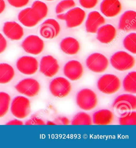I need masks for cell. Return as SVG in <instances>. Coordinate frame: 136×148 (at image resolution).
Returning <instances> with one entry per match:
<instances>
[{
	"mask_svg": "<svg viewBox=\"0 0 136 148\" xmlns=\"http://www.w3.org/2000/svg\"><path fill=\"white\" fill-rule=\"evenodd\" d=\"M8 1L13 7L20 8L27 5L29 0H8Z\"/></svg>",
	"mask_w": 136,
	"mask_h": 148,
	"instance_id": "1f68e13d",
	"label": "cell"
},
{
	"mask_svg": "<svg viewBox=\"0 0 136 148\" xmlns=\"http://www.w3.org/2000/svg\"><path fill=\"white\" fill-rule=\"evenodd\" d=\"M7 47V40L1 33H0V54L5 51Z\"/></svg>",
	"mask_w": 136,
	"mask_h": 148,
	"instance_id": "e575fe53",
	"label": "cell"
},
{
	"mask_svg": "<svg viewBox=\"0 0 136 148\" xmlns=\"http://www.w3.org/2000/svg\"><path fill=\"white\" fill-rule=\"evenodd\" d=\"M107 58L100 53L91 54L86 60V64L88 69L95 73H102L105 71L109 66Z\"/></svg>",
	"mask_w": 136,
	"mask_h": 148,
	"instance_id": "8992f818",
	"label": "cell"
},
{
	"mask_svg": "<svg viewBox=\"0 0 136 148\" xmlns=\"http://www.w3.org/2000/svg\"><path fill=\"white\" fill-rule=\"evenodd\" d=\"M110 62L115 69L124 71L133 68L135 65V60L134 57L127 52L119 51L112 55Z\"/></svg>",
	"mask_w": 136,
	"mask_h": 148,
	"instance_id": "6da1fadb",
	"label": "cell"
},
{
	"mask_svg": "<svg viewBox=\"0 0 136 148\" xmlns=\"http://www.w3.org/2000/svg\"><path fill=\"white\" fill-rule=\"evenodd\" d=\"M71 84L66 78L58 77L51 81L49 90L53 96L59 98L66 97L71 91Z\"/></svg>",
	"mask_w": 136,
	"mask_h": 148,
	"instance_id": "5b68a950",
	"label": "cell"
},
{
	"mask_svg": "<svg viewBox=\"0 0 136 148\" xmlns=\"http://www.w3.org/2000/svg\"><path fill=\"white\" fill-rule=\"evenodd\" d=\"M97 39L103 44H109L114 40L117 35L116 28L111 24L101 26L97 32Z\"/></svg>",
	"mask_w": 136,
	"mask_h": 148,
	"instance_id": "d6986e66",
	"label": "cell"
},
{
	"mask_svg": "<svg viewBox=\"0 0 136 148\" xmlns=\"http://www.w3.org/2000/svg\"><path fill=\"white\" fill-rule=\"evenodd\" d=\"M26 125H45V123L41 119L34 117L26 121Z\"/></svg>",
	"mask_w": 136,
	"mask_h": 148,
	"instance_id": "d6a6232c",
	"label": "cell"
},
{
	"mask_svg": "<svg viewBox=\"0 0 136 148\" xmlns=\"http://www.w3.org/2000/svg\"><path fill=\"white\" fill-rule=\"evenodd\" d=\"M124 48L132 53L136 54V33H131L126 35L123 40Z\"/></svg>",
	"mask_w": 136,
	"mask_h": 148,
	"instance_id": "4316f807",
	"label": "cell"
},
{
	"mask_svg": "<svg viewBox=\"0 0 136 148\" xmlns=\"http://www.w3.org/2000/svg\"><path fill=\"white\" fill-rule=\"evenodd\" d=\"M123 88L124 90L129 93H136V72H131L129 73L123 81Z\"/></svg>",
	"mask_w": 136,
	"mask_h": 148,
	"instance_id": "cb8c5ba5",
	"label": "cell"
},
{
	"mask_svg": "<svg viewBox=\"0 0 136 148\" xmlns=\"http://www.w3.org/2000/svg\"><path fill=\"white\" fill-rule=\"evenodd\" d=\"M10 110L12 115L16 118L20 119L25 118L31 112L30 100L21 96L16 97L11 103Z\"/></svg>",
	"mask_w": 136,
	"mask_h": 148,
	"instance_id": "277c9868",
	"label": "cell"
},
{
	"mask_svg": "<svg viewBox=\"0 0 136 148\" xmlns=\"http://www.w3.org/2000/svg\"><path fill=\"white\" fill-rule=\"evenodd\" d=\"M15 88L20 94L33 97L40 92V85L36 79L27 78L20 81L15 86Z\"/></svg>",
	"mask_w": 136,
	"mask_h": 148,
	"instance_id": "52a82bcc",
	"label": "cell"
},
{
	"mask_svg": "<svg viewBox=\"0 0 136 148\" xmlns=\"http://www.w3.org/2000/svg\"><path fill=\"white\" fill-rule=\"evenodd\" d=\"M56 125H68L70 121L66 117H59L56 119L54 122Z\"/></svg>",
	"mask_w": 136,
	"mask_h": 148,
	"instance_id": "836d02e7",
	"label": "cell"
},
{
	"mask_svg": "<svg viewBox=\"0 0 136 148\" xmlns=\"http://www.w3.org/2000/svg\"><path fill=\"white\" fill-rule=\"evenodd\" d=\"M105 23V18L99 12L92 11L88 14L86 21V31L88 33H96L99 27Z\"/></svg>",
	"mask_w": 136,
	"mask_h": 148,
	"instance_id": "e0dca14e",
	"label": "cell"
},
{
	"mask_svg": "<svg viewBox=\"0 0 136 148\" xmlns=\"http://www.w3.org/2000/svg\"><path fill=\"white\" fill-rule=\"evenodd\" d=\"M73 125H91L92 121L90 116L84 112H80L77 114L71 121Z\"/></svg>",
	"mask_w": 136,
	"mask_h": 148,
	"instance_id": "d4e9b609",
	"label": "cell"
},
{
	"mask_svg": "<svg viewBox=\"0 0 136 148\" xmlns=\"http://www.w3.org/2000/svg\"><path fill=\"white\" fill-rule=\"evenodd\" d=\"M3 32L11 40H19L24 35L22 27L15 21H8L4 23Z\"/></svg>",
	"mask_w": 136,
	"mask_h": 148,
	"instance_id": "ffe728a7",
	"label": "cell"
},
{
	"mask_svg": "<svg viewBox=\"0 0 136 148\" xmlns=\"http://www.w3.org/2000/svg\"><path fill=\"white\" fill-rule=\"evenodd\" d=\"M5 8V3L4 0H0V14L3 12Z\"/></svg>",
	"mask_w": 136,
	"mask_h": 148,
	"instance_id": "8d00e7d4",
	"label": "cell"
},
{
	"mask_svg": "<svg viewBox=\"0 0 136 148\" xmlns=\"http://www.w3.org/2000/svg\"><path fill=\"white\" fill-rule=\"evenodd\" d=\"M7 125H23V123L21 121L19 120L14 119L13 120L10 121L9 122L6 124Z\"/></svg>",
	"mask_w": 136,
	"mask_h": 148,
	"instance_id": "d590c367",
	"label": "cell"
},
{
	"mask_svg": "<svg viewBox=\"0 0 136 148\" xmlns=\"http://www.w3.org/2000/svg\"><path fill=\"white\" fill-rule=\"evenodd\" d=\"M121 86V82L117 76L113 74L104 75L98 80L97 87L104 94H113L117 92Z\"/></svg>",
	"mask_w": 136,
	"mask_h": 148,
	"instance_id": "7a4b0ae2",
	"label": "cell"
},
{
	"mask_svg": "<svg viewBox=\"0 0 136 148\" xmlns=\"http://www.w3.org/2000/svg\"><path fill=\"white\" fill-rule=\"evenodd\" d=\"M100 7L102 13L109 18L118 15L122 9V6L119 0H103Z\"/></svg>",
	"mask_w": 136,
	"mask_h": 148,
	"instance_id": "ac0fdd59",
	"label": "cell"
},
{
	"mask_svg": "<svg viewBox=\"0 0 136 148\" xmlns=\"http://www.w3.org/2000/svg\"><path fill=\"white\" fill-rule=\"evenodd\" d=\"M80 3L84 8L91 9L95 7L98 3V0H79Z\"/></svg>",
	"mask_w": 136,
	"mask_h": 148,
	"instance_id": "4dcf8cb0",
	"label": "cell"
},
{
	"mask_svg": "<svg viewBox=\"0 0 136 148\" xmlns=\"http://www.w3.org/2000/svg\"><path fill=\"white\" fill-rule=\"evenodd\" d=\"M18 19L27 27H35L41 20L38 12L32 8H27L21 11L18 15Z\"/></svg>",
	"mask_w": 136,
	"mask_h": 148,
	"instance_id": "9a60e30c",
	"label": "cell"
},
{
	"mask_svg": "<svg viewBox=\"0 0 136 148\" xmlns=\"http://www.w3.org/2000/svg\"><path fill=\"white\" fill-rule=\"evenodd\" d=\"M61 31V26L58 22L53 18H49L41 24L40 35L46 39H52L58 35Z\"/></svg>",
	"mask_w": 136,
	"mask_h": 148,
	"instance_id": "4fadbf2b",
	"label": "cell"
},
{
	"mask_svg": "<svg viewBox=\"0 0 136 148\" xmlns=\"http://www.w3.org/2000/svg\"><path fill=\"white\" fill-rule=\"evenodd\" d=\"M114 119V114L111 110L102 109L93 114V122L95 125H106L112 123Z\"/></svg>",
	"mask_w": 136,
	"mask_h": 148,
	"instance_id": "7402d4cb",
	"label": "cell"
},
{
	"mask_svg": "<svg viewBox=\"0 0 136 148\" xmlns=\"http://www.w3.org/2000/svg\"><path fill=\"white\" fill-rule=\"evenodd\" d=\"M63 72L64 75L71 81H76L82 76L84 68L78 60H71L64 65Z\"/></svg>",
	"mask_w": 136,
	"mask_h": 148,
	"instance_id": "5bb4252c",
	"label": "cell"
},
{
	"mask_svg": "<svg viewBox=\"0 0 136 148\" xmlns=\"http://www.w3.org/2000/svg\"><path fill=\"white\" fill-rule=\"evenodd\" d=\"M46 1H53V0H46Z\"/></svg>",
	"mask_w": 136,
	"mask_h": 148,
	"instance_id": "ab89813d",
	"label": "cell"
},
{
	"mask_svg": "<svg viewBox=\"0 0 136 148\" xmlns=\"http://www.w3.org/2000/svg\"><path fill=\"white\" fill-rule=\"evenodd\" d=\"M10 101V95L3 92H0V118L3 117L8 112Z\"/></svg>",
	"mask_w": 136,
	"mask_h": 148,
	"instance_id": "484cf974",
	"label": "cell"
},
{
	"mask_svg": "<svg viewBox=\"0 0 136 148\" xmlns=\"http://www.w3.org/2000/svg\"><path fill=\"white\" fill-rule=\"evenodd\" d=\"M75 6V3L73 0H63L57 5L56 7V13L57 14H61Z\"/></svg>",
	"mask_w": 136,
	"mask_h": 148,
	"instance_id": "f546056e",
	"label": "cell"
},
{
	"mask_svg": "<svg viewBox=\"0 0 136 148\" xmlns=\"http://www.w3.org/2000/svg\"><path fill=\"white\" fill-rule=\"evenodd\" d=\"M44 44L39 36L31 35L26 37L22 42V47L25 51L34 55H38L43 51Z\"/></svg>",
	"mask_w": 136,
	"mask_h": 148,
	"instance_id": "8fae6325",
	"label": "cell"
},
{
	"mask_svg": "<svg viewBox=\"0 0 136 148\" xmlns=\"http://www.w3.org/2000/svg\"><path fill=\"white\" fill-rule=\"evenodd\" d=\"M113 107L121 111H130L136 109V97L134 95L125 94L116 98L113 104Z\"/></svg>",
	"mask_w": 136,
	"mask_h": 148,
	"instance_id": "7c38bea8",
	"label": "cell"
},
{
	"mask_svg": "<svg viewBox=\"0 0 136 148\" xmlns=\"http://www.w3.org/2000/svg\"><path fill=\"white\" fill-rule=\"evenodd\" d=\"M32 8L36 10L40 15L41 20L46 17L48 12V8L45 3L36 1L33 3Z\"/></svg>",
	"mask_w": 136,
	"mask_h": 148,
	"instance_id": "f1b7e54d",
	"label": "cell"
},
{
	"mask_svg": "<svg viewBox=\"0 0 136 148\" xmlns=\"http://www.w3.org/2000/svg\"><path fill=\"white\" fill-rule=\"evenodd\" d=\"M61 50L68 55H75L79 51L80 46L79 42L75 38L67 37L62 40L60 43Z\"/></svg>",
	"mask_w": 136,
	"mask_h": 148,
	"instance_id": "44dd1931",
	"label": "cell"
},
{
	"mask_svg": "<svg viewBox=\"0 0 136 148\" xmlns=\"http://www.w3.org/2000/svg\"><path fill=\"white\" fill-rule=\"evenodd\" d=\"M57 17L58 19L61 20H64V13L62 14H60L57 15Z\"/></svg>",
	"mask_w": 136,
	"mask_h": 148,
	"instance_id": "74e56055",
	"label": "cell"
},
{
	"mask_svg": "<svg viewBox=\"0 0 136 148\" xmlns=\"http://www.w3.org/2000/svg\"><path fill=\"white\" fill-rule=\"evenodd\" d=\"M86 17L84 10L80 8L75 7L64 13V20L66 27L68 28L76 27L83 23Z\"/></svg>",
	"mask_w": 136,
	"mask_h": 148,
	"instance_id": "9c48e42d",
	"label": "cell"
},
{
	"mask_svg": "<svg viewBox=\"0 0 136 148\" xmlns=\"http://www.w3.org/2000/svg\"><path fill=\"white\" fill-rule=\"evenodd\" d=\"M18 70L22 73L25 75H33L38 71V60L35 57L24 56L21 57L16 63Z\"/></svg>",
	"mask_w": 136,
	"mask_h": 148,
	"instance_id": "30bf717a",
	"label": "cell"
},
{
	"mask_svg": "<svg viewBox=\"0 0 136 148\" xmlns=\"http://www.w3.org/2000/svg\"><path fill=\"white\" fill-rule=\"evenodd\" d=\"M14 69L10 64L0 63V84L9 83L14 78Z\"/></svg>",
	"mask_w": 136,
	"mask_h": 148,
	"instance_id": "603a6c76",
	"label": "cell"
},
{
	"mask_svg": "<svg viewBox=\"0 0 136 148\" xmlns=\"http://www.w3.org/2000/svg\"><path fill=\"white\" fill-rule=\"evenodd\" d=\"M118 29L125 32L136 30V12L133 10L125 11L119 19Z\"/></svg>",
	"mask_w": 136,
	"mask_h": 148,
	"instance_id": "2e32d148",
	"label": "cell"
},
{
	"mask_svg": "<svg viewBox=\"0 0 136 148\" xmlns=\"http://www.w3.org/2000/svg\"><path fill=\"white\" fill-rule=\"evenodd\" d=\"M58 60L51 55L44 56L40 60V71L46 77H52L60 69Z\"/></svg>",
	"mask_w": 136,
	"mask_h": 148,
	"instance_id": "ba28073f",
	"label": "cell"
},
{
	"mask_svg": "<svg viewBox=\"0 0 136 148\" xmlns=\"http://www.w3.org/2000/svg\"><path fill=\"white\" fill-rule=\"evenodd\" d=\"M119 123L121 125H135L136 112L130 111L122 113L119 118Z\"/></svg>",
	"mask_w": 136,
	"mask_h": 148,
	"instance_id": "83f0119b",
	"label": "cell"
},
{
	"mask_svg": "<svg viewBox=\"0 0 136 148\" xmlns=\"http://www.w3.org/2000/svg\"><path fill=\"white\" fill-rule=\"evenodd\" d=\"M76 102L81 109L89 111L96 107L98 103V98L96 93L92 90L84 88L78 92Z\"/></svg>",
	"mask_w": 136,
	"mask_h": 148,
	"instance_id": "3957f363",
	"label": "cell"
},
{
	"mask_svg": "<svg viewBox=\"0 0 136 148\" xmlns=\"http://www.w3.org/2000/svg\"><path fill=\"white\" fill-rule=\"evenodd\" d=\"M47 125H56V124L54 122L48 121L47 123Z\"/></svg>",
	"mask_w": 136,
	"mask_h": 148,
	"instance_id": "f35d334b",
	"label": "cell"
}]
</instances>
